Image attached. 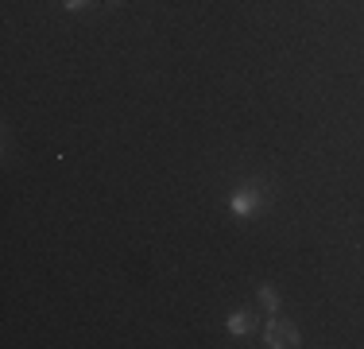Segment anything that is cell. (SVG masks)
Returning a JSON list of instances; mask_svg holds the SVG:
<instances>
[{
    "label": "cell",
    "instance_id": "1",
    "mask_svg": "<svg viewBox=\"0 0 364 349\" xmlns=\"http://www.w3.org/2000/svg\"><path fill=\"white\" fill-rule=\"evenodd\" d=\"M267 202H272V190H267L264 182H245L240 190H232L229 209H232L237 217H256Z\"/></svg>",
    "mask_w": 364,
    "mask_h": 349
},
{
    "label": "cell",
    "instance_id": "2",
    "mask_svg": "<svg viewBox=\"0 0 364 349\" xmlns=\"http://www.w3.org/2000/svg\"><path fill=\"white\" fill-rule=\"evenodd\" d=\"M264 345L267 349H291V345H302V334L291 318L283 314H272V322L264 326Z\"/></svg>",
    "mask_w": 364,
    "mask_h": 349
},
{
    "label": "cell",
    "instance_id": "3",
    "mask_svg": "<svg viewBox=\"0 0 364 349\" xmlns=\"http://www.w3.org/2000/svg\"><path fill=\"white\" fill-rule=\"evenodd\" d=\"M225 326H229L232 338H248V334L256 330V314H252V311H232Z\"/></svg>",
    "mask_w": 364,
    "mask_h": 349
},
{
    "label": "cell",
    "instance_id": "4",
    "mask_svg": "<svg viewBox=\"0 0 364 349\" xmlns=\"http://www.w3.org/2000/svg\"><path fill=\"white\" fill-rule=\"evenodd\" d=\"M256 299H259V307H264V311H272V314L279 311V295H275V287H267V283H264V287L256 291Z\"/></svg>",
    "mask_w": 364,
    "mask_h": 349
},
{
    "label": "cell",
    "instance_id": "5",
    "mask_svg": "<svg viewBox=\"0 0 364 349\" xmlns=\"http://www.w3.org/2000/svg\"><path fill=\"white\" fill-rule=\"evenodd\" d=\"M85 4H90V0H63V8H66V12H82Z\"/></svg>",
    "mask_w": 364,
    "mask_h": 349
}]
</instances>
